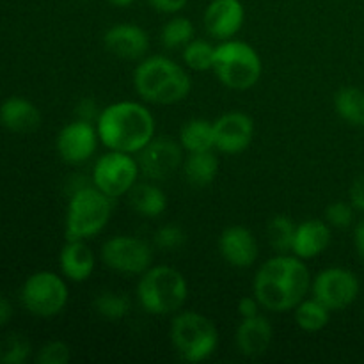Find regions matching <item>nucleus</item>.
I'll return each instance as SVG.
<instances>
[{"label":"nucleus","instance_id":"30","mask_svg":"<svg viewBox=\"0 0 364 364\" xmlns=\"http://www.w3.org/2000/svg\"><path fill=\"white\" fill-rule=\"evenodd\" d=\"M96 313L107 320H121L130 311V299L117 291H102L92 302Z\"/></svg>","mask_w":364,"mask_h":364},{"label":"nucleus","instance_id":"31","mask_svg":"<svg viewBox=\"0 0 364 364\" xmlns=\"http://www.w3.org/2000/svg\"><path fill=\"white\" fill-rule=\"evenodd\" d=\"M31 355V343L21 334H9L0 340V363L23 364Z\"/></svg>","mask_w":364,"mask_h":364},{"label":"nucleus","instance_id":"24","mask_svg":"<svg viewBox=\"0 0 364 364\" xmlns=\"http://www.w3.org/2000/svg\"><path fill=\"white\" fill-rule=\"evenodd\" d=\"M180 144L188 153L213 149L215 148L213 123H210L208 119H201V117L187 121L180 130Z\"/></svg>","mask_w":364,"mask_h":364},{"label":"nucleus","instance_id":"25","mask_svg":"<svg viewBox=\"0 0 364 364\" xmlns=\"http://www.w3.org/2000/svg\"><path fill=\"white\" fill-rule=\"evenodd\" d=\"M334 110L345 123L364 127V91L359 87H343L334 95Z\"/></svg>","mask_w":364,"mask_h":364},{"label":"nucleus","instance_id":"33","mask_svg":"<svg viewBox=\"0 0 364 364\" xmlns=\"http://www.w3.org/2000/svg\"><path fill=\"white\" fill-rule=\"evenodd\" d=\"M185 231L176 224H166L155 233V245L164 251H176L185 244Z\"/></svg>","mask_w":364,"mask_h":364},{"label":"nucleus","instance_id":"38","mask_svg":"<svg viewBox=\"0 0 364 364\" xmlns=\"http://www.w3.org/2000/svg\"><path fill=\"white\" fill-rule=\"evenodd\" d=\"M149 6L155 7L160 13L174 14L180 13L185 6H187V0H148Z\"/></svg>","mask_w":364,"mask_h":364},{"label":"nucleus","instance_id":"27","mask_svg":"<svg viewBox=\"0 0 364 364\" xmlns=\"http://www.w3.org/2000/svg\"><path fill=\"white\" fill-rule=\"evenodd\" d=\"M194 23L185 16H176L162 27V45L166 48H181L194 39Z\"/></svg>","mask_w":364,"mask_h":364},{"label":"nucleus","instance_id":"23","mask_svg":"<svg viewBox=\"0 0 364 364\" xmlns=\"http://www.w3.org/2000/svg\"><path fill=\"white\" fill-rule=\"evenodd\" d=\"M185 176L192 187H208L219 173V160L210 151L188 153L185 160Z\"/></svg>","mask_w":364,"mask_h":364},{"label":"nucleus","instance_id":"34","mask_svg":"<svg viewBox=\"0 0 364 364\" xmlns=\"http://www.w3.org/2000/svg\"><path fill=\"white\" fill-rule=\"evenodd\" d=\"M71 352L64 341H48L46 345H43L41 350L38 354V363L39 364H66L70 361Z\"/></svg>","mask_w":364,"mask_h":364},{"label":"nucleus","instance_id":"22","mask_svg":"<svg viewBox=\"0 0 364 364\" xmlns=\"http://www.w3.org/2000/svg\"><path fill=\"white\" fill-rule=\"evenodd\" d=\"M130 206L135 213L148 219L160 217L167 208V196L155 183H135L134 188L128 192Z\"/></svg>","mask_w":364,"mask_h":364},{"label":"nucleus","instance_id":"15","mask_svg":"<svg viewBox=\"0 0 364 364\" xmlns=\"http://www.w3.org/2000/svg\"><path fill=\"white\" fill-rule=\"evenodd\" d=\"M245 20L244 4L240 0H212L205 11V28L217 41L233 39Z\"/></svg>","mask_w":364,"mask_h":364},{"label":"nucleus","instance_id":"26","mask_svg":"<svg viewBox=\"0 0 364 364\" xmlns=\"http://www.w3.org/2000/svg\"><path fill=\"white\" fill-rule=\"evenodd\" d=\"M331 311L320 301L313 299H302L295 306V322L306 333H318L326 329L329 323Z\"/></svg>","mask_w":364,"mask_h":364},{"label":"nucleus","instance_id":"36","mask_svg":"<svg viewBox=\"0 0 364 364\" xmlns=\"http://www.w3.org/2000/svg\"><path fill=\"white\" fill-rule=\"evenodd\" d=\"M100 112H102V110H98V105H96L95 100H91V98H84L77 107L78 119L91 121V123H95V121L98 119Z\"/></svg>","mask_w":364,"mask_h":364},{"label":"nucleus","instance_id":"41","mask_svg":"<svg viewBox=\"0 0 364 364\" xmlns=\"http://www.w3.org/2000/svg\"><path fill=\"white\" fill-rule=\"evenodd\" d=\"M107 2L112 4V6H116V7H128V6H132L135 0H107Z\"/></svg>","mask_w":364,"mask_h":364},{"label":"nucleus","instance_id":"2","mask_svg":"<svg viewBox=\"0 0 364 364\" xmlns=\"http://www.w3.org/2000/svg\"><path fill=\"white\" fill-rule=\"evenodd\" d=\"M100 142L114 151H141L155 137V117L139 102H116L102 109L96 119Z\"/></svg>","mask_w":364,"mask_h":364},{"label":"nucleus","instance_id":"40","mask_svg":"<svg viewBox=\"0 0 364 364\" xmlns=\"http://www.w3.org/2000/svg\"><path fill=\"white\" fill-rule=\"evenodd\" d=\"M354 245L359 258L364 259V219L361 223H358V226H355L354 230Z\"/></svg>","mask_w":364,"mask_h":364},{"label":"nucleus","instance_id":"6","mask_svg":"<svg viewBox=\"0 0 364 364\" xmlns=\"http://www.w3.org/2000/svg\"><path fill=\"white\" fill-rule=\"evenodd\" d=\"M212 70L223 85L235 91H245L258 84L263 64L249 43L226 39L215 46Z\"/></svg>","mask_w":364,"mask_h":364},{"label":"nucleus","instance_id":"13","mask_svg":"<svg viewBox=\"0 0 364 364\" xmlns=\"http://www.w3.org/2000/svg\"><path fill=\"white\" fill-rule=\"evenodd\" d=\"M100 135L91 121L77 119L68 123L57 135V151L68 164L87 162L98 148Z\"/></svg>","mask_w":364,"mask_h":364},{"label":"nucleus","instance_id":"10","mask_svg":"<svg viewBox=\"0 0 364 364\" xmlns=\"http://www.w3.org/2000/svg\"><path fill=\"white\" fill-rule=\"evenodd\" d=\"M102 262L114 272L141 276L153 265V247L137 237L117 235L102 245Z\"/></svg>","mask_w":364,"mask_h":364},{"label":"nucleus","instance_id":"14","mask_svg":"<svg viewBox=\"0 0 364 364\" xmlns=\"http://www.w3.org/2000/svg\"><path fill=\"white\" fill-rule=\"evenodd\" d=\"M215 149L224 155H238L251 146L255 139V121L245 112H226L213 121Z\"/></svg>","mask_w":364,"mask_h":364},{"label":"nucleus","instance_id":"39","mask_svg":"<svg viewBox=\"0 0 364 364\" xmlns=\"http://www.w3.org/2000/svg\"><path fill=\"white\" fill-rule=\"evenodd\" d=\"M11 318H13V306L6 297L0 295V327L7 326Z\"/></svg>","mask_w":364,"mask_h":364},{"label":"nucleus","instance_id":"7","mask_svg":"<svg viewBox=\"0 0 364 364\" xmlns=\"http://www.w3.org/2000/svg\"><path fill=\"white\" fill-rule=\"evenodd\" d=\"M171 341L183 361L203 363L217 350L219 333L208 316L196 311H183L171 323Z\"/></svg>","mask_w":364,"mask_h":364},{"label":"nucleus","instance_id":"9","mask_svg":"<svg viewBox=\"0 0 364 364\" xmlns=\"http://www.w3.org/2000/svg\"><path fill=\"white\" fill-rule=\"evenodd\" d=\"M141 169L139 162L134 159L132 153L114 151L109 149L105 155L96 160L92 167V185L107 194L109 198L116 199L128 194L137 183Z\"/></svg>","mask_w":364,"mask_h":364},{"label":"nucleus","instance_id":"8","mask_svg":"<svg viewBox=\"0 0 364 364\" xmlns=\"http://www.w3.org/2000/svg\"><path fill=\"white\" fill-rule=\"evenodd\" d=\"M70 301L68 284L59 274L43 272L32 274L21 287V304L28 313L43 318L55 316L66 308Z\"/></svg>","mask_w":364,"mask_h":364},{"label":"nucleus","instance_id":"37","mask_svg":"<svg viewBox=\"0 0 364 364\" xmlns=\"http://www.w3.org/2000/svg\"><path fill=\"white\" fill-rule=\"evenodd\" d=\"M259 308H262V304L258 302L256 295H252V297H242L238 301L237 311L242 318H249V316L259 315Z\"/></svg>","mask_w":364,"mask_h":364},{"label":"nucleus","instance_id":"18","mask_svg":"<svg viewBox=\"0 0 364 364\" xmlns=\"http://www.w3.org/2000/svg\"><path fill=\"white\" fill-rule=\"evenodd\" d=\"M331 244V226L320 219H308L297 224L291 242V255L301 259H313Z\"/></svg>","mask_w":364,"mask_h":364},{"label":"nucleus","instance_id":"16","mask_svg":"<svg viewBox=\"0 0 364 364\" xmlns=\"http://www.w3.org/2000/svg\"><path fill=\"white\" fill-rule=\"evenodd\" d=\"M105 48L112 55L127 60L144 59L149 50V36L135 23L112 25L103 36Z\"/></svg>","mask_w":364,"mask_h":364},{"label":"nucleus","instance_id":"17","mask_svg":"<svg viewBox=\"0 0 364 364\" xmlns=\"http://www.w3.org/2000/svg\"><path fill=\"white\" fill-rule=\"evenodd\" d=\"M220 256L237 269H249L258 258V242L244 226H230L219 237Z\"/></svg>","mask_w":364,"mask_h":364},{"label":"nucleus","instance_id":"35","mask_svg":"<svg viewBox=\"0 0 364 364\" xmlns=\"http://www.w3.org/2000/svg\"><path fill=\"white\" fill-rule=\"evenodd\" d=\"M348 199H350L352 206L359 212L364 213V173L359 174L350 185V191H348Z\"/></svg>","mask_w":364,"mask_h":364},{"label":"nucleus","instance_id":"3","mask_svg":"<svg viewBox=\"0 0 364 364\" xmlns=\"http://www.w3.org/2000/svg\"><path fill=\"white\" fill-rule=\"evenodd\" d=\"M134 87L144 102L174 105L188 96L192 87L187 71L164 55L146 57L134 71Z\"/></svg>","mask_w":364,"mask_h":364},{"label":"nucleus","instance_id":"1","mask_svg":"<svg viewBox=\"0 0 364 364\" xmlns=\"http://www.w3.org/2000/svg\"><path fill=\"white\" fill-rule=\"evenodd\" d=\"M252 288L262 308L272 313L290 311L306 299L311 288V274L304 259L283 252L259 267Z\"/></svg>","mask_w":364,"mask_h":364},{"label":"nucleus","instance_id":"32","mask_svg":"<svg viewBox=\"0 0 364 364\" xmlns=\"http://www.w3.org/2000/svg\"><path fill=\"white\" fill-rule=\"evenodd\" d=\"M354 206H352L350 201H334L327 206L326 210V219L327 224L333 228H338V230H347V228L352 226L354 223Z\"/></svg>","mask_w":364,"mask_h":364},{"label":"nucleus","instance_id":"11","mask_svg":"<svg viewBox=\"0 0 364 364\" xmlns=\"http://www.w3.org/2000/svg\"><path fill=\"white\" fill-rule=\"evenodd\" d=\"M313 297L322 302L331 313L341 311L358 299L361 284L352 270L343 267H329L322 270L311 283Z\"/></svg>","mask_w":364,"mask_h":364},{"label":"nucleus","instance_id":"29","mask_svg":"<svg viewBox=\"0 0 364 364\" xmlns=\"http://www.w3.org/2000/svg\"><path fill=\"white\" fill-rule=\"evenodd\" d=\"M295 228H297V224L287 215H276L274 219H270L269 226H267V233H269L270 245H272L279 255L291 251Z\"/></svg>","mask_w":364,"mask_h":364},{"label":"nucleus","instance_id":"20","mask_svg":"<svg viewBox=\"0 0 364 364\" xmlns=\"http://www.w3.org/2000/svg\"><path fill=\"white\" fill-rule=\"evenodd\" d=\"M59 263L68 281L84 283L95 272L96 256L85 240H68L60 251Z\"/></svg>","mask_w":364,"mask_h":364},{"label":"nucleus","instance_id":"4","mask_svg":"<svg viewBox=\"0 0 364 364\" xmlns=\"http://www.w3.org/2000/svg\"><path fill=\"white\" fill-rule=\"evenodd\" d=\"M188 297V284L180 270L167 265L149 267L137 284L141 308L149 315L166 316L180 311Z\"/></svg>","mask_w":364,"mask_h":364},{"label":"nucleus","instance_id":"5","mask_svg":"<svg viewBox=\"0 0 364 364\" xmlns=\"http://www.w3.org/2000/svg\"><path fill=\"white\" fill-rule=\"evenodd\" d=\"M112 215V198L95 185L71 191L66 212V240H87L98 235Z\"/></svg>","mask_w":364,"mask_h":364},{"label":"nucleus","instance_id":"28","mask_svg":"<svg viewBox=\"0 0 364 364\" xmlns=\"http://www.w3.org/2000/svg\"><path fill=\"white\" fill-rule=\"evenodd\" d=\"M215 46L205 39H192L183 46V63L194 71H208L213 68Z\"/></svg>","mask_w":364,"mask_h":364},{"label":"nucleus","instance_id":"19","mask_svg":"<svg viewBox=\"0 0 364 364\" xmlns=\"http://www.w3.org/2000/svg\"><path fill=\"white\" fill-rule=\"evenodd\" d=\"M274 331L263 315L242 318L237 329V347L245 358H262L272 343Z\"/></svg>","mask_w":364,"mask_h":364},{"label":"nucleus","instance_id":"21","mask_svg":"<svg viewBox=\"0 0 364 364\" xmlns=\"http://www.w3.org/2000/svg\"><path fill=\"white\" fill-rule=\"evenodd\" d=\"M0 123L4 128L16 134H28L41 124V112L27 98L11 96L0 105Z\"/></svg>","mask_w":364,"mask_h":364},{"label":"nucleus","instance_id":"12","mask_svg":"<svg viewBox=\"0 0 364 364\" xmlns=\"http://www.w3.org/2000/svg\"><path fill=\"white\" fill-rule=\"evenodd\" d=\"M137 155L139 169L153 181L173 176L183 164V148L169 137H153Z\"/></svg>","mask_w":364,"mask_h":364}]
</instances>
